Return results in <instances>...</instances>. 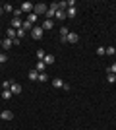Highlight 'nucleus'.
Here are the masks:
<instances>
[{
	"instance_id": "22",
	"label": "nucleus",
	"mask_w": 116,
	"mask_h": 130,
	"mask_svg": "<svg viewBox=\"0 0 116 130\" xmlns=\"http://www.w3.org/2000/svg\"><path fill=\"white\" fill-rule=\"evenodd\" d=\"M66 8H68V2H64V0H62V2H58V10H62V12H64Z\"/></svg>"
},
{
	"instance_id": "7",
	"label": "nucleus",
	"mask_w": 116,
	"mask_h": 130,
	"mask_svg": "<svg viewBox=\"0 0 116 130\" xmlns=\"http://www.w3.org/2000/svg\"><path fill=\"white\" fill-rule=\"evenodd\" d=\"M44 29V31H49V29H52V27H54V20H44L43 22V25H41Z\"/></svg>"
},
{
	"instance_id": "23",
	"label": "nucleus",
	"mask_w": 116,
	"mask_h": 130,
	"mask_svg": "<svg viewBox=\"0 0 116 130\" xmlns=\"http://www.w3.org/2000/svg\"><path fill=\"white\" fill-rule=\"evenodd\" d=\"M105 54H116V49H114V47H106V49H105Z\"/></svg>"
},
{
	"instance_id": "15",
	"label": "nucleus",
	"mask_w": 116,
	"mask_h": 130,
	"mask_svg": "<svg viewBox=\"0 0 116 130\" xmlns=\"http://www.w3.org/2000/svg\"><path fill=\"white\" fill-rule=\"evenodd\" d=\"M56 20H66V12H62V10H56Z\"/></svg>"
},
{
	"instance_id": "12",
	"label": "nucleus",
	"mask_w": 116,
	"mask_h": 130,
	"mask_svg": "<svg viewBox=\"0 0 116 130\" xmlns=\"http://www.w3.org/2000/svg\"><path fill=\"white\" fill-rule=\"evenodd\" d=\"M6 33H8V39H16L17 37V31L14 29V27H8V31H6Z\"/></svg>"
},
{
	"instance_id": "8",
	"label": "nucleus",
	"mask_w": 116,
	"mask_h": 130,
	"mask_svg": "<svg viewBox=\"0 0 116 130\" xmlns=\"http://www.w3.org/2000/svg\"><path fill=\"white\" fill-rule=\"evenodd\" d=\"M0 119L12 120V119H14V115H12V111H8V109H6V111H2V113H0Z\"/></svg>"
},
{
	"instance_id": "2",
	"label": "nucleus",
	"mask_w": 116,
	"mask_h": 130,
	"mask_svg": "<svg viewBox=\"0 0 116 130\" xmlns=\"http://www.w3.org/2000/svg\"><path fill=\"white\" fill-rule=\"evenodd\" d=\"M43 31H44V29H43V27H41V25L33 27V29H31V37H33L35 41H39V39L43 37Z\"/></svg>"
},
{
	"instance_id": "29",
	"label": "nucleus",
	"mask_w": 116,
	"mask_h": 130,
	"mask_svg": "<svg viewBox=\"0 0 116 130\" xmlns=\"http://www.w3.org/2000/svg\"><path fill=\"white\" fill-rule=\"evenodd\" d=\"M97 54H99V56H105V47H97Z\"/></svg>"
},
{
	"instance_id": "5",
	"label": "nucleus",
	"mask_w": 116,
	"mask_h": 130,
	"mask_svg": "<svg viewBox=\"0 0 116 130\" xmlns=\"http://www.w3.org/2000/svg\"><path fill=\"white\" fill-rule=\"evenodd\" d=\"M21 84H16V82H12V87H10V91L14 93V95H19V93H21Z\"/></svg>"
},
{
	"instance_id": "32",
	"label": "nucleus",
	"mask_w": 116,
	"mask_h": 130,
	"mask_svg": "<svg viewBox=\"0 0 116 130\" xmlns=\"http://www.w3.org/2000/svg\"><path fill=\"white\" fill-rule=\"evenodd\" d=\"M21 14H23V12L19 10V8H16V10H14V16H16V18H19V16H21Z\"/></svg>"
},
{
	"instance_id": "10",
	"label": "nucleus",
	"mask_w": 116,
	"mask_h": 130,
	"mask_svg": "<svg viewBox=\"0 0 116 130\" xmlns=\"http://www.w3.org/2000/svg\"><path fill=\"white\" fill-rule=\"evenodd\" d=\"M43 62L47 66H50V64H54V56L52 54H44V58H43Z\"/></svg>"
},
{
	"instance_id": "4",
	"label": "nucleus",
	"mask_w": 116,
	"mask_h": 130,
	"mask_svg": "<svg viewBox=\"0 0 116 130\" xmlns=\"http://www.w3.org/2000/svg\"><path fill=\"white\" fill-rule=\"evenodd\" d=\"M66 41H68V43H72V45H76L77 41H79V35L74 33V31H70V33H68V37H66Z\"/></svg>"
},
{
	"instance_id": "33",
	"label": "nucleus",
	"mask_w": 116,
	"mask_h": 130,
	"mask_svg": "<svg viewBox=\"0 0 116 130\" xmlns=\"http://www.w3.org/2000/svg\"><path fill=\"white\" fill-rule=\"evenodd\" d=\"M2 14H4V6H0V16H2Z\"/></svg>"
},
{
	"instance_id": "17",
	"label": "nucleus",
	"mask_w": 116,
	"mask_h": 130,
	"mask_svg": "<svg viewBox=\"0 0 116 130\" xmlns=\"http://www.w3.org/2000/svg\"><path fill=\"white\" fill-rule=\"evenodd\" d=\"M37 78H39V72L37 70H35V68H33V70H31V72H29V80H37Z\"/></svg>"
},
{
	"instance_id": "34",
	"label": "nucleus",
	"mask_w": 116,
	"mask_h": 130,
	"mask_svg": "<svg viewBox=\"0 0 116 130\" xmlns=\"http://www.w3.org/2000/svg\"><path fill=\"white\" fill-rule=\"evenodd\" d=\"M0 49H2V39H0Z\"/></svg>"
},
{
	"instance_id": "31",
	"label": "nucleus",
	"mask_w": 116,
	"mask_h": 130,
	"mask_svg": "<svg viewBox=\"0 0 116 130\" xmlns=\"http://www.w3.org/2000/svg\"><path fill=\"white\" fill-rule=\"evenodd\" d=\"M2 87H4V89H10V87H12V82H2Z\"/></svg>"
},
{
	"instance_id": "27",
	"label": "nucleus",
	"mask_w": 116,
	"mask_h": 130,
	"mask_svg": "<svg viewBox=\"0 0 116 130\" xmlns=\"http://www.w3.org/2000/svg\"><path fill=\"white\" fill-rule=\"evenodd\" d=\"M6 60H8V54H6V53H0V64H4Z\"/></svg>"
},
{
	"instance_id": "13",
	"label": "nucleus",
	"mask_w": 116,
	"mask_h": 130,
	"mask_svg": "<svg viewBox=\"0 0 116 130\" xmlns=\"http://www.w3.org/2000/svg\"><path fill=\"white\" fill-rule=\"evenodd\" d=\"M12 45H14V43H12V39H4V41H2V49H4V51H8V49L12 47Z\"/></svg>"
},
{
	"instance_id": "21",
	"label": "nucleus",
	"mask_w": 116,
	"mask_h": 130,
	"mask_svg": "<svg viewBox=\"0 0 116 130\" xmlns=\"http://www.w3.org/2000/svg\"><path fill=\"white\" fill-rule=\"evenodd\" d=\"M106 80H108V84H114L116 82V74H106Z\"/></svg>"
},
{
	"instance_id": "16",
	"label": "nucleus",
	"mask_w": 116,
	"mask_h": 130,
	"mask_svg": "<svg viewBox=\"0 0 116 130\" xmlns=\"http://www.w3.org/2000/svg\"><path fill=\"white\" fill-rule=\"evenodd\" d=\"M37 80L41 82V84H44V82H49V76H47L44 72H41V74H39V78H37Z\"/></svg>"
},
{
	"instance_id": "14",
	"label": "nucleus",
	"mask_w": 116,
	"mask_h": 130,
	"mask_svg": "<svg viewBox=\"0 0 116 130\" xmlns=\"http://www.w3.org/2000/svg\"><path fill=\"white\" fill-rule=\"evenodd\" d=\"M52 86H54L56 89H58V87H64V82H62L60 78H56V80H52Z\"/></svg>"
},
{
	"instance_id": "24",
	"label": "nucleus",
	"mask_w": 116,
	"mask_h": 130,
	"mask_svg": "<svg viewBox=\"0 0 116 130\" xmlns=\"http://www.w3.org/2000/svg\"><path fill=\"white\" fill-rule=\"evenodd\" d=\"M37 18H39V16H35V14H29V16H27V22L33 23V22H37Z\"/></svg>"
},
{
	"instance_id": "25",
	"label": "nucleus",
	"mask_w": 116,
	"mask_h": 130,
	"mask_svg": "<svg viewBox=\"0 0 116 130\" xmlns=\"http://www.w3.org/2000/svg\"><path fill=\"white\" fill-rule=\"evenodd\" d=\"M44 54H47V53H44L43 49H39V51H37V58H39V60H43V58H44Z\"/></svg>"
},
{
	"instance_id": "6",
	"label": "nucleus",
	"mask_w": 116,
	"mask_h": 130,
	"mask_svg": "<svg viewBox=\"0 0 116 130\" xmlns=\"http://www.w3.org/2000/svg\"><path fill=\"white\" fill-rule=\"evenodd\" d=\"M12 27L17 31V29H21V27H23V22L19 20V18H14V20H12Z\"/></svg>"
},
{
	"instance_id": "35",
	"label": "nucleus",
	"mask_w": 116,
	"mask_h": 130,
	"mask_svg": "<svg viewBox=\"0 0 116 130\" xmlns=\"http://www.w3.org/2000/svg\"><path fill=\"white\" fill-rule=\"evenodd\" d=\"M0 66H2V64H0Z\"/></svg>"
},
{
	"instance_id": "11",
	"label": "nucleus",
	"mask_w": 116,
	"mask_h": 130,
	"mask_svg": "<svg viewBox=\"0 0 116 130\" xmlns=\"http://www.w3.org/2000/svg\"><path fill=\"white\" fill-rule=\"evenodd\" d=\"M44 68H47V64H44L43 60H39L37 64H35V70H37L39 74H41V72H44Z\"/></svg>"
},
{
	"instance_id": "28",
	"label": "nucleus",
	"mask_w": 116,
	"mask_h": 130,
	"mask_svg": "<svg viewBox=\"0 0 116 130\" xmlns=\"http://www.w3.org/2000/svg\"><path fill=\"white\" fill-rule=\"evenodd\" d=\"M23 29L27 31V29H33V23H29V22H23Z\"/></svg>"
},
{
	"instance_id": "19",
	"label": "nucleus",
	"mask_w": 116,
	"mask_h": 130,
	"mask_svg": "<svg viewBox=\"0 0 116 130\" xmlns=\"http://www.w3.org/2000/svg\"><path fill=\"white\" fill-rule=\"evenodd\" d=\"M68 33H70V31H68V27H62V29H60V39H66Z\"/></svg>"
},
{
	"instance_id": "30",
	"label": "nucleus",
	"mask_w": 116,
	"mask_h": 130,
	"mask_svg": "<svg viewBox=\"0 0 116 130\" xmlns=\"http://www.w3.org/2000/svg\"><path fill=\"white\" fill-rule=\"evenodd\" d=\"M19 37H25V29H23V27H21V29H17V39H19Z\"/></svg>"
},
{
	"instance_id": "26",
	"label": "nucleus",
	"mask_w": 116,
	"mask_h": 130,
	"mask_svg": "<svg viewBox=\"0 0 116 130\" xmlns=\"http://www.w3.org/2000/svg\"><path fill=\"white\" fill-rule=\"evenodd\" d=\"M4 12H8V14H14V8H12V4H4Z\"/></svg>"
},
{
	"instance_id": "20",
	"label": "nucleus",
	"mask_w": 116,
	"mask_h": 130,
	"mask_svg": "<svg viewBox=\"0 0 116 130\" xmlns=\"http://www.w3.org/2000/svg\"><path fill=\"white\" fill-rule=\"evenodd\" d=\"M106 74H116V62H114V64H110L108 68H106Z\"/></svg>"
},
{
	"instance_id": "3",
	"label": "nucleus",
	"mask_w": 116,
	"mask_h": 130,
	"mask_svg": "<svg viewBox=\"0 0 116 130\" xmlns=\"http://www.w3.org/2000/svg\"><path fill=\"white\" fill-rule=\"evenodd\" d=\"M33 8H35V4H31V2H23L19 10H21L23 14H33Z\"/></svg>"
},
{
	"instance_id": "1",
	"label": "nucleus",
	"mask_w": 116,
	"mask_h": 130,
	"mask_svg": "<svg viewBox=\"0 0 116 130\" xmlns=\"http://www.w3.org/2000/svg\"><path fill=\"white\" fill-rule=\"evenodd\" d=\"M47 10H49V6L47 4H35V8H33V14L35 16H43V14H47Z\"/></svg>"
},
{
	"instance_id": "9",
	"label": "nucleus",
	"mask_w": 116,
	"mask_h": 130,
	"mask_svg": "<svg viewBox=\"0 0 116 130\" xmlns=\"http://www.w3.org/2000/svg\"><path fill=\"white\" fill-rule=\"evenodd\" d=\"M76 14H77V8L76 6H70L66 10V18H76Z\"/></svg>"
},
{
	"instance_id": "18",
	"label": "nucleus",
	"mask_w": 116,
	"mask_h": 130,
	"mask_svg": "<svg viewBox=\"0 0 116 130\" xmlns=\"http://www.w3.org/2000/svg\"><path fill=\"white\" fill-rule=\"evenodd\" d=\"M12 95H14V93H12L10 89H4V91H2V99H12Z\"/></svg>"
}]
</instances>
